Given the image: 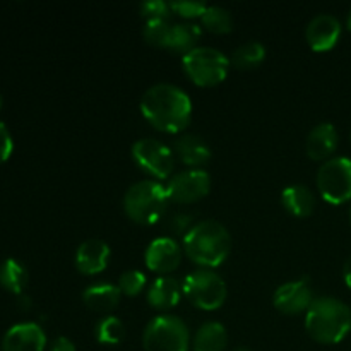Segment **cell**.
Instances as JSON below:
<instances>
[{
	"instance_id": "83f0119b",
	"label": "cell",
	"mask_w": 351,
	"mask_h": 351,
	"mask_svg": "<svg viewBox=\"0 0 351 351\" xmlns=\"http://www.w3.org/2000/svg\"><path fill=\"white\" fill-rule=\"evenodd\" d=\"M146 276H144V273H141V271H136V269H130V271H125V273L120 276V281H119V288L122 293H125L127 297H136V295H139L141 291L144 290V287H146Z\"/></svg>"
},
{
	"instance_id": "f1b7e54d",
	"label": "cell",
	"mask_w": 351,
	"mask_h": 351,
	"mask_svg": "<svg viewBox=\"0 0 351 351\" xmlns=\"http://www.w3.org/2000/svg\"><path fill=\"white\" fill-rule=\"evenodd\" d=\"M170 9L185 19H194L199 16L202 17L208 5L206 2H194V0H175V2H170Z\"/></svg>"
},
{
	"instance_id": "ba28073f",
	"label": "cell",
	"mask_w": 351,
	"mask_h": 351,
	"mask_svg": "<svg viewBox=\"0 0 351 351\" xmlns=\"http://www.w3.org/2000/svg\"><path fill=\"white\" fill-rule=\"evenodd\" d=\"M317 189L329 204H345L351 201V160L336 156L321 165L317 171Z\"/></svg>"
},
{
	"instance_id": "5bb4252c",
	"label": "cell",
	"mask_w": 351,
	"mask_h": 351,
	"mask_svg": "<svg viewBox=\"0 0 351 351\" xmlns=\"http://www.w3.org/2000/svg\"><path fill=\"white\" fill-rule=\"evenodd\" d=\"M47 335L36 322L12 326L2 338V351H43Z\"/></svg>"
},
{
	"instance_id": "f546056e",
	"label": "cell",
	"mask_w": 351,
	"mask_h": 351,
	"mask_svg": "<svg viewBox=\"0 0 351 351\" xmlns=\"http://www.w3.org/2000/svg\"><path fill=\"white\" fill-rule=\"evenodd\" d=\"M141 16L146 17V21L149 19H168L171 9L170 3L163 2V0H146L139 5Z\"/></svg>"
},
{
	"instance_id": "d6986e66",
	"label": "cell",
	"mask_w": 351,
	"mask_h": 351,
	"mask_svg": "<svg viewBox=\"0 0 351 351\" xmlns=\"http://www.w3.org/2000/svg\"><path fill=\"white\" fill-rule=\"evenodd\" d=\"M281 204L290 215L305 218L311 216L315 208V197L311 189L304 184L288 185L281 192Z\"/></svg>"
},
{
	"instance_id": "3957f363",
	"label": "cell",
	"mask_w": 351,
	"mask_h": 351,
	"mask_svg": "<svg viewBox=\"0 0 351 351\" xmlns=\"http://www.w3.org/2000/svg\"><path fill=\"white\" fill-rule=\"evenodd\" d=\"M184 250L199 266L216 267L230 256L232 237L216 219H202L185 233Z\"/></svg>"
},
{
	"instance_id": "44dd1931",
	"label": "cell",
	"mask_w": 351,
	"mask_h": 351,
	"mask_svg": "<svg viewBox=\"0 0 351 351\" xmlns=\"http://www.w3.org/2000/svg\"><path fill=\"white\" fill-rule=\"evenodd\" d=\"M228 345V332L221 322H206L197 329L192 341L194 351H225Z\"/></svg>"
},
{
	"instance_id": "5b68a950",
	"label": "cell",
	"mask_w": 351,
	"mask_h": 351,
	"mask_svg": "<svg viewBox=\"0 0 351 351\" xmlns=\"http://www.w3.org/2000/svg\"><path fill=\"white\" fill-rule=\"evenodd\" d=\"M185 74L201 88H211L225 81L228 74L230 58L221 50L213 47H197L182 58Z\"/></svg>"
},
{
	"instance_id": "6da1fadb",
	"label": "cell",
	"mask_w": 351,
	"mask_h": 351,
	"mask_svg": "<svg viewBox=\"0 0 351 351\" xmlns=\"http://www.w3.org/2000/svg\"><path fill=\"white\" fill-rule=\"evenodd\" d=\"M141 112L154 129L177 134L191 122L192 101L178 86L158 82L141 96Z\"/></svg>"
},
{
	"instance_id": "1f68e13d",
	"label": "cell",
	"mask_w": 351,
	"mask_h": 351,
	"mask_svg": "<svg viewBox=\"0 0 351 351\" xmlns=\"http://www.w3.org/2000/svg\"><path fill=\"white\" fill-rule=\"evenodd\" d=\"M191 223H192V218L189 215H177L173 219H171V230L178 233H184L185 237V233L192 228Z\"/></svg>"
},
{
	"instance_id": "7c38bea8",
	"label": "cell",
	"mask_w": 351,
	"mask_h": 351,
	"mask_svg": "<svg viewBox=\"0 0 351 351\" xmlns=\"http://www.w3.org/2000/svg\"><path fill=\"white\" fill-rule=\"evenodd\" d=\"M146 266L158 274H170L180 266L182 249L177 240L170 237H160L153 240L146 249Z\"/></svg>"
},
{
	"instance_id": "277c9868",
	"label": "cell",
	"mask_w": 351,
	"mask_h": 351,
	"mask_svg": "<svg viewBox=\"0 0 351 351\" xmlns=\"http://www.w3.org/2000/svg\"><path fill=\"white\" fill-rule=\"evenodd\" d=\"M168 201L167 187L154 180H141L127 189L123 211L139 225H153L163 216Z\"/></svg>"
},
{
	"instance_id": "4fadbf2b",
	"label": "cell",
	"mask_w": 351,
	"mask_h": 351,
	"mask_svg": "<svg viewBox=\"0 0 351 351\" xmlns=\"http://www.w3.org/2000/svg\"><path fill=\"white\" fill-rule=\"evenodd\" d=\"M341 36V23L332 14H319L312 17L305 29L308 47L314 51H328L336 47Z\"/></svg>"
},
{
	"instance_id": "8992f818",
	"label": "cell",
	"mask_w": 351,
	"mask_h": 351,
	"mask_svg": "<svg viewBox=\"0 0 351 351\" xmlns=\"http://www.w3.org/2000/svg\"><path fill=\"white\" fill-rule=\"evenodd\" d=\"M187 324L180 317L171 314L156 315L151 319L143 335L146 351H189Z\"/></svg>"
},
{
	"instance_id": "ac0fdd59",
	"label": "cell",
	"mask_w": 351,
	"mask_h": 351,
	"mask_svg": "<svg viewBox=\"0 0 351 351\" xmlns=\"http://www.w3.org/2000/svg\"><path fill=\"white\" fill-rule=\"evenodd\" d=\"M175 153L180 158L182 163L191 168H201L202 165L211 160V149L208 143L195 134H184L173 144Z\"/></svg>"
},
{
	"instance_id": "4316f807",
	"label": "cell",
	"mask_w": 351,
	"mask_h": 351,
	"mask_svg": "<svg viewBox=\"0 0 351 351\" xmlns=\"http://www.w3.org/2000/svg\"><path fill=\"white\" fill-rule=\"evenodd\" d=\"M173 24L168 19H149L144 24V40L153 47L167 48L168 38H170V31Z\"/></svg>"
},
{
	"instance_id": "836d02e7",
	"label": "cell",
	"mask_w": 351,
	"mask_h": 351,
	"mask_svg": "<svg viewBox=\"0 0 351 351\" xmlns=\"http://www.w3.org/2000/svg\"><path fill=\"white\" fill-rule=\"evenodd\" d=\"M343 278H345V283L348 285V288H351V256L343 266Z\"/></svg>"
},
{
	"instance_id": "cb8c5ba5",
	"label": "cell",
	"mask_w": 351,
	"mask_h": 351,
	"mask_svg": "<svg viewBox=\"0 0 351 351\" xmlns=\"http://www.w3.org/2000/svg\"><path fill=\"white\" fill-rule=\"evenodd\" d=\"M264 58H266V47L259 41H249V43L240 45L233 51L230 62L240 71H250V69H256L257 65L263 64Z\"/></svg>"
},
{
	"instance_id": "8d00e7d4",
	"label": "cell",
	"mask_w": 351,
	"mask_h": 351,
	"mask_svg": "<svg viewBox=\"0 0 351 351\" xmlns=\"http://www.w3.org/2000/svg\"><path fill=\"white\" fill-rule=\"evenodd\" d=\"M0 110H2V96H0Z\"/></svg>"
},
{
	"instance_id": "ffe728a7",
	"label": "cell",
	"mask_w": 351,
	"mask_h": 351,
	"mask_svg": "<svg viewBox=\"0 0 351 351\" xmlns=\"http://www.w3.org/2000/svg\"><path fill=\"white\" fill-rule=\"evenodd\" d=\"M120 295H122V291L115 285L96 283L86 288L84 293H82V300H84L86 307L91 308V311L110 312L119 305Z\"/></svg>"
},
{
	"instance_id": "30bf717a",
	"label": "cell",
	"mask_w": 351,
	"mask_h": 351,
	"mask_svg": "<svg viewBox=\"0 0 351 351\" xmlns=\"http://www.w3.org/2000/svg\"><path fill=\"white\" fill-rule=\"evenodd\" d=\"M211 191V177L202 168L180 171L168 180V199L178 204H191L201 201Z\"/></svg>"
},
{
	"instance_id": "603a6c76",
	"label": "cell",
	"mask_w": 351,
	"mask_h": 351,
	"mask_svg": "<svg viewBox=\"0 0 351 351\" xmlns=\"http://www.w3.org/2000/svg\"><path fill=\"white\" fill-rule=\"evenodd\" d=\"M27 285V271L17 259H5L0 264V287L19 295Z\"/></svg>"
},
{
	"instance_id": "484cf974",
	"label": "cell",
	"mask_w": 351,
	"mask_h": 351,
	"mask_svg": "<svg viewBox=\"0 0 351 351\" xmlns=\"http://www.w3.org/2000/svg\"><path fill=\"white\" fill-rule=\"evenodd\" d=\"M202 24L211 33H230L233 29L232 12L221 5H208L202 14Z\"/></svg>"
},
{
	"instance_id": "e575fe53",
	"label": "cell",
	"mask_w": 351,
	"mask_h": 351,
	"mask_svg": "<svg viewBox=\"0 0 351 351\" xmlns=\"http://www.w3.org/2000/svg\"><path fill=\"white\" fill-rule=\"evenodd\" d=\"M346 26H348V29L351 31V9H350L348 16H346Z\"/></svg>"
},
{
	"instance_id": "d6a6232c",
	"label": "cell",
	"mask_w": 351,
	"mask_h": 351,
	"mask_svg": "<svg viewBox=\"0 0 351 351\" xmlns=\"http://www.w3.org/2000/svg\"><path fill=\"white\" fill-rule=\"evenodd\" d=\"M50 351H77V350H75V345L71 341V339L65 338V336H58V338L53 341V345H51Z\"/></svg>"
},
{
	"instance_id": "2e32d148",
	"label": "cell",
	"mask_w": 351,
	"mask_h": 351,
	"mask_svg": "<svg viewBox=\"0 0 351 351\" xmlns=\"http://www.w3.org/2000/svg\"><path fill=\"white\" fill-rule=\"evenodd\" d=\"M339 143L338 130L332 123L322 122L317 123L314 129L308 132L307 143H305V149L311 160L322 161L328 160L332 153L336 151Z\"/></svg>"
},
{
	"instance_id": "7402d4cb",
	"label": "cell",
	"mask_w": 351,
	"mask_h": 351,
	"mask_svg": "<svg viewBox=\"0 0 351 351\" xmlns=\"http://www.w3.org/2000/svg\"><path fill=\"white\" fill-rule=\"evenodd\" d=\"M201 27L194 23H178L171 26L170 38L167 48L171 51L187 55L194 48H197V41L201 38Z\"/></svg>"
},
{
	"instance_id": "74e56055",
	"label": "cell",
	"mask_w": 351,
	"mask_h": 351,
	"mask_svg": "<svg viewBox=\"0 0 351 351\" xmlns=\"http://www.w3.org/2000/svg\"><path fill=\"white\" fill-rule=\"evenodd\" d=\"M350 219H351V206H350Z\"/></svg>"
},
{
	"instance_id": "4dcf8cb0",
	"label": "cell",
	"mask_w": 351,
	"mask_h": 351,
	"mask_svg": "<svg viewBox=\"0 0 351 351\" xmlns=\"http://www.w3.org/2000/svg\"><path fill=\"white\" fill-rule=\"evenodd\" d=\"M14 149V141L12 136H10L9 129L3 122H0V165L5 163L10 158Z\"/></svg>"
},
{
	"instance_id": "52a82bcc",
	"label": "cell",
	"mask_w": 351,
	"mask_h": 351,
	"mask_svg": "<svg viewBox=\"0 0 351 351\" xmlns=\"http://www.w3.org/2000/svg\"><path fill=\"white\" fill-rule=\"evenodd\" d=\"M184 295L202 311H216L226 300V283L219 274L211 269H199L184 280Z\"/></svg>"
},
{
	"instance_id": "d4e9b609",
	"label": "cell",
	"mask_w": 351,
	"mask_h": 351,
	"mask_svg": "<svg viewBox=\"0 0 351 351\" xmlns=\"http://www.w3.org/2000/svg\"><path fill=\"white\" fill-rule=\"evenodd\" d=\"M95 336L101 345H119L125 338V328H123V322L120 319L106 315V317L99 319L98 324H96Z\"/></svg>"
},
{
	"instance_id": "9a60e30c",
	"label": "cell",
	"mask_w": 351,
	"mask_h": 351,
	"mask_svg": "<svg viewBox=\"0 0 351 351\" xmlns=\"http://www.w3.org/2000/svg\"><path fill=\"white\" fill-rule=\"evenodd\" d=\"M110 263L108 243L98 239H89L82 242L75 250V267L82 274H98L106 269Z\"/></svg>"
},
{
	"instance_id": "d590c367",
	"label": "cell",
	"mask_w": 351,
	"mask_h": 351,
	"mask_svg": "<svg viewBox=\"0 0 351 351\" xmlns=\"http://www.w3.org/2000/svg\"><path fill=\"white\" fill-rule=\"evenodd\" d=\"M233 351H250V348H247V346H239V348H235Z\"/></svg>"
},
{
	"instance_id": "7a4b0ae2",
	"label": "cell",
	"mask_w": 351,
	"mask_h": 351,
	"mask_svg": "<svg viewBox=\"0 0 351 351\" xmlns=\"http://www.w3.org/2000/svg\"><path fill=\"white\" fill-rule=\"evenodd\" d=\"M305 329L321 345H338L351 331V308L335 297L314 298L305 315Z\"/></svg>"
},
{
	"instance_id": "e0dca14e",
	"label": "cell",
	"mask_w": 351,
	"mask_h": 351,
	"mask_svg": "<svg viewBox=\"0 0 351 351\" xmlns=\"http://www.w3.org/2000/svg\"><path fill=\"white\" fill-rule=\"evenodd\" d=\"M184 288L175 278L160 276L151 283L147 290V304L156 311H168L178 305Z\"/></svg>"
},
{
	"instance_id": "8fae6325",
	"label": "cell",
	"mask_w": 351,
	"mask_h": 351,
	"mask_svg": "<svg viewBox=\"0 0 351 351\" xmlns=\"http://www.w3.org/2000/svg\"><path fill=\"white\" fill-rule=\"evenodd\" d=\"M314 302L311 285L307 280H297L283 283L276 288L273 295V304L281 314L295 315L308 311Z\"/></svg>"
},
{
	"instance_id": "9c48e42d",
	"label": "cell",
	"mask_w": 351,
	"mask_h": 351,
	"mask_svg": "<svg viewBox=\"0 0 351 351\" xmlns=\"http://www.w3.org/2000/svg\"><path fill=\"white\" fill-rule=\"evenodd\" d=\"M132 158L139 168L156 178H168L175 167V154L167 144L144 137L132 144Z\"/></svg>"
}]
</instances>
